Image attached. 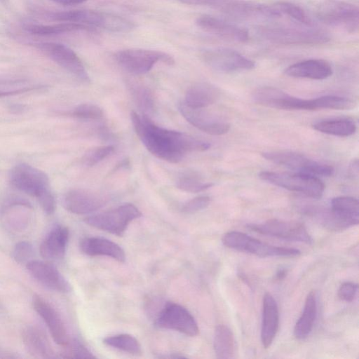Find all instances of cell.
<instances>
[{
    "mask_svg": "<svg viewBox=\"0 0 359 359\" xmlns=\"http://www.w3.org/2000/svg\"><path fill=\"white\" fill-rule=\"evenodd\" d=\"M279 313L276 300L270 293L263 298L261 341L268 348L272 344L278 330Z\"/></svg>",
    "mask_w": 359,
    "mask_h": 359,
    "instance_id": "cell-23",
    "label": "cell"
},
{
    "mask_svg": "<svg viewBox=\"0 0 359 359\" xmlns=\"http://www.w3.org/2000/svg\"><path fill=\"white\" fill-rule=\"evenodd\" d=\"M117 63L133 74H143L149 72L158 62L172 65L175 60L167 53L147 49L128 48L114 54Z\"/></svg>",
    "mask_w": 359,
    "mask_h": 359,
    "instance_id": "cell-5",
    "label": "cell"
},
{
    "mask_svg": "<svg viewBox=\"0 0 359 359\" xmlns=\"http://www.w3.org/2000/svg\"><path fill=\"white\" fill-rule=\"evenodd\" d=\"M109 197L98 191L87 189H72L65 193L62 205L69 212L76 215L93 212L103 207Z\"/></svg>",
    "mask_w": 359,
    "mask_h": 359,
    "instance_id": "cell-17",
    "label": "cell"
},
{
    "mask_svg": "<svg viewBox=\"0 0 359 359\" xmlns=\"http://www.w3.org/2000/svg\"><path fill=\"white\" fill-rule=\"evenodd\" d=\"M32 306L46 324L54 341L60 346H67L70 341L69 336L65 324L55 309L37 294L32 298Z\"/></svg>",
    "mask_w": 359,
    "mask_h": 359,
    "instance_id": "cell-20",
    "label": "cell"
},
{
    "mask_svg": "<svg viewBox=\"0 0 359 359\" xmlns=\"http://www.w3.org/2000/svg\"><path fill=\"white\" fill-rule=\"evenodd\" d=\"M32 209L31 203L25 198L18 196L8 198L1 210L4 225L15 231L23 229L28 224Z\"/></svg>",
    "mask_w": 359,
    "mask_h": 359,
    "instance_id": "cell-22",
    "label": "cell"
},
{
    "mask_svg": "<svg viewBox=\"0 0 359 359\" xmlns=\"http://www.w3.org/2000/svg\"><path fill=\"white\" fill-rule=\"evenodd\" d=\"M317 314V303L314 292L306 297L303 312L295 324L294 334L298 339H305L311 332Z\"/></svg>",
    "mask_w": 359,
    "mask_h": 359,
    "instance_id": "cell-30",
    "label": "cell"
},
{
    "mask_svg": "<svg viewBox=\"0 0 359 359\" xmlns=\"http://www.w3.org/2000/svg\"><path fill=\"white\" fill-rule=\"evenodd\" d=\"M182 4L203 6L217 10L225 14L239 18L263 17L264 8L245 0H177Z\"/></svg>",
    "mask_w": 359,
    "mask_h": 359,
    "instance_id": "cell-18",
    "label": "cell"
},
{
    "mask_svg": "<svg viewBox=\"0 0 359 359\" xmlns=\"http://www.w3.org/2000/svg\"><path fill=\"white\" fill-rule=\"evenodd\" d=\"M262 155L266 160L287 168L296 172L316 177H330L334 172L332 166L318 162L294 151H271L264 152Z\"/></svg>",
    "mask_w": 359,
    "mask_h": 359,
    "instance_id": "cell-9",
    "label": "cell"
},
{
    "mask_svg": "<svg viewBox=\"0 0 359 359\" xmlns=\"http://www.w3.org/2000/svg\"><path fill=\"white\" fill-rule=\"evenodd\" d=\"M22 337L25 348L32 355L41 358L56 357L47 337L38 327H26L22 331Z\"/></svg>",
    "mask_w": 359,
    "mask_h": 359,
    "instance_id": "cell-28",
    "label": "cell"
},
{
    "mask_svg": "<svg viewBox=\"0 0 359 359\" xmlns=\"http://www.w3.org/2000/svg\"><path fill=\"white\" fill-rule=\"evenodd\" d=\"M248 228L261 234L290 241L312 243V238L306 227L297 222L270 219L261 224H252Z\"/></svg>",
    "mask_w": 359,
    "mask_h": 359,
    "instance_id": "cell-14",
    "label": "cell"
},
{
    "mask_svg": "<svg viewBox=\"0 0 359 359\" xmlns=\"http://www.w3.org/2000/svg\"><path fill=\"white\" fill-rule=\"evenodd\" d=\"M29 273L41 284L60 292H69L72 286L68 280L53 264L32 259L26 264Z\"/></svg>",
    "mask_w": 359,
    "mask_h": 359,
    "instance_id": "cell-19",
    "label": "cell"
},
{
    "mask_svg": "<svg viewBox=\"0 0 359 359\" xmlns=\"http://www.w3.org/2000/svg\"><path fill=\"white\" fill-rule=\"evenodd\" d=\"M350 173L352 176L358 177V160L353 161L350 166Z\"/></svg>",
    "mask_w": 359,
    "mask_h": 359,
    "instance_id": "cell-47",
    "label": "cell"
},
{
    "mask_svg": "<svg viewBox=\"0 0 359 359\" xmlns=\"http://www.w3.org/2000/svg\"><path fill=\"white\" fill-rule=\"evenodd\" d=\"M80 249L89 256H107L119 262L126 259L125 252L116 243L104 238L86 237L80 241Z\"/></svg>",
    "mask_w": 359,
    "mask_h": 359,
    "instance_id": "cell-26",
    "label": "cell"
},
{
    "mask_svg": "<svg viewBox=\"0 0 359 359\" xmlns=\"http://www.w3.org/2000/svg\"><path fill=\"white\" fill-rule=\"evenodd\" d=\"M316 15L322 22L344 27L354 32L358 27V6L341 0H324L316 9Z\"/></svg>",
    "mask_w": 359,
    "mask_h": 359,
    "instance_id": "cell-10",
    "label": "cell"
},
{
    "mask_svg": "<svg viewBox=\"0 0 359 359\" xmlns=\"http://www.w3.org/2000/svg\"><path fill=\"white\" fill-rule=\"evenodd\" d=\"M34 255L32 245L26 241L18 243L13 250V257L20 264H27Z\"/></svg>",
    "mask_w": 359,
    "mask_h": 359,
    "instance_id": "cell-41",
    "label": "cell"
},
{
    "mask_svg": "<svg viewBox=\"0 0 359 359\" xmlns=\"http://www.w3.org/2000/svg\"><path fill=\"white\" fill-rule=\"evenodd\" d=\"M178 109L187 122L203 133L222 135L229 130L230 124L226 119L205 108L192 109L182 102Z\"/></svg>",
    "mask_w": 359,
    "mask_h": 359,
    "instance_id": "cell-15",
    "label": "cell"
},
{
    "mask_svg": "<svg viewBox=\"0 0 359 359\" xmlns=\"http://www.w3.org/2000/svg\"><path fill=\"white\" fill-rule=\"evenodd\" d=\"M37 88H39V87H23L22 88H18V89L12 90H6V91L0 90V97L25 93L32 91Z\"/></svg>",
    "mask_w": 359,
    "mask_h": 359,
    "instance_id": "cell-45",
    "label": "cell"
},
{
    "mask_svg": "<svg viewBox=\"0 0 359 359\" xmlns=\"http://www.w3.org/2000/svg\"><path fill=\"white\" fill-rule=\"evenodd\" d=\"M202 58L209 67L221 72L248 70L255 67L254 61L229 48L207 50L203 53Z\"/></svg>",
    "mask_w": 359,
    "mask_h": 359,
    "instance_id": "cell-16",
    "label": "cell"
},
{
    "mask_svg": "<svg viewBox=\"0 0 359 359\" xmlns=\"http://www.w3.org/2000/svg\"><path fill=\"white\" fill-rule=\"evenodd\" d=\"M358 290V285L351 282L344 283L338 290L339 297L346 302L354 299Z\"/></svg>",
    "mask_w": 359,
    "mask_h": 359,
    "instance_id": "cell-44",
    "label": "cell"
},
{
    "mask_svg": "<svg viewBox=\"0 0 359 359\" xmlns=\"http://www.w3.org/2000/svg\"><path fill=\"white\" fill-rule=\"evenodd\" d=\"M70 346L67 353L66 358H95L91 352L84 346L79 341L74 339L69 343Z\"/></svg>",
    "mask_w": 359,
    "mask_h": 359,
    "instance_id": "cell-43",
    "label": "cell"
},
{
    "mask_svg": "<svg viewBox=\"0 0 359 359\" xmlns=\"http://www.w3.org/2000/svg\"><path fill=\"white\" fill-rule=\"evenodd\" d=\"M316 217L323 225L331 230H343L358 225V201L351 196L335 197L331 201L330 209L318 210Z\"/></svg>",
    "mask_w": 359,
    "mask_h": 359,
    "instance_id": "cell-4",
    "label": "cell"
},
{
    "mask_svg": "<svg viewBox=\"0 0 359 359\" xmlns=\"http://www.w3.org/2000/svg\"><path fill=\"white\" fill-rule=\"evenodd\" d=\"M259 177L271 184L315 199L321 198L325 190L323 181L318 177L311 175L262 171Z\"/></svg>",
    "mask_w": 359,
    "mask_h": 359,
    "instance_id": "cell-3",
    "label": "cell"
},
{
    "mask_svg": "<svg viewBox=\"0 0 359 359\" xmlns=\"http://www.w3.org/2000/svg\"><path fill=\"white\" fill-rule=\"evenodd\" d=\"M265 39L285 45L320 44L330 40L327 34L322 31L294 27H268L259 31Z\"/></svg>",
    "mask_w": 359,
    "mask_h": 359,
    "instance_id": "cell-12",
    "label": "cell"
},
{
    "mask_svg": "<svg viewBox=\"0 0 359 359\" xmlns=\"http://www.w3.org/2000/svg\"><path fill=\"white\" fill-rule=\"evenodd\" d=\"M196 23L205 32L224 39L245 42L249 39V33L245 28L212 15H202L196 19Z\"/></svg>",
    "mask_w": 359,
    "mask_h": 359,
    "instance_id": "cell-21",
    "label": "cell"
},
{
    "mask_svg": "<svg viewBox=\"0 0 359 359\" xmlns=\"http://www.w3.org/2000/svg\"><path fill=\"white\" fill-rule=\"evenodd\" d=\"M9 181L13 187L37 201L52 193L46 173L27 163L15 165L10 171Z\"/></svg>",
    "mask_w": 359,
    "mask_h": 359,
    "instance_id": "cell-6",
    "label": "cell"
},
{
    "mask_svg": "<svg viewBox=\"0 0 359 359\" xmlns=\"http://www.w3.org/2000/svg\"><path fill=\"white\" fill-rule=\"evenodd\" d=\"M355 102L346 97L325 95L311 100V110L318 109H351L355 107Z\"/></svg>",
    "mask_w": 359,
    "mask_h": 359,
    "instance_id": "cell-35",
    "label": "cell"
},
{
    "mask_svg": "<svg viewBox=\"0 0 359 359\" xmlns=\"http://www.w3.org/2000/svg\"><path fill=\"white\" fill-rule=\"evenodd\" d=\"M142 216V212L132 203H125L115 208L89 216L85 219L88 225L121 236L128 224Z\"/></svg>",
    "mask_w": 359,
    "mask_h": 359,
    "instance_id": "cell-8",
    "label": "cell"
},
{
    "mask_svg": "<svg viewBox=\"0 0 359 359\" xmlns=\"http://www.w3.org/2000/svg\"><path fill=\"white\" fill-rule=\"evenodd\" d=\"M212 185V183L205 182L202 176L196 171L184 172L176 181V186L178 189L190 193L203 191Z\"/></svg>",
    "mask_w": 359,
    "mask_h": 359,
    "instance_id": "cell-34",
    "label": "cell"
},
{
    "mask_svg": "<svg viewBox=\"0 0 359 359\" xmlns=\"http://www.w3.org/2000/svg\"><path fill=\"white\" fill-rule=\"evenodd\" d=\"M219 97V90L217 87L201 82L187 88L182 102L192 109L206 108L215 103Z\"/></svg>",
    "mask_w": 359,
    "mask_h": 359,
    "instance_id": "cell-27",
    "label": "cell"
},
{
    "mask_svg": "<svg viewBox=\"0 0 359 359\" xmlns=\"http://www.w3.org/2000/svg\"><path fill=\"white\" fill-rule=\"evenodd\" d=\"M0 2L3 4H7L8 2V0H0Z\"/></svg>",
    "mask_w": 359,
    "mask_h": 359,
    "instance_id": "cell-49",
    "label": "cell"
},
{
    "mask_svg": "<svg viewBox=\"0 0 359 359\" xmlns=\"http://www.w3.org/2000/svg\"><path fill=\"white\" fill-rule=\"evenodd\" d=\"M214 350L217 358H231L235 353V339L231 330L226 325H219L214 334Z\"/></svg>",
    "mask_w": 359,
    "mask_h": 359,
    "instance_id": "cell-33",
    "label": "cell"
},
{
    "mask_svg": "<svg viewBox=\"0 0 359 359\" xmlns=\"http://www.w3.org/2000/svg\"><path fill=\"white\" fill-rule=\"evenodd\" d=\"M312 127L323 133L339 137H348L356 131V124L350 118L322 120L313 123Z\"/></svg>",
    "mask_w": 359,
    "mask_h": 359,
    "instance_id": "cell-31",
    "label": "cell"
},
{
    "mask_svg": "<svg viewBox=\"0 0 359 359\" xmlns=\"http://www.w3.org/2000/svg\"><path fill=\"white\" fill-rule=\"evenodd\" d=\"M104 344L130 354L140 355L142 348L139 341L132 335L121 334L108 337L103 339Z\"/></svg>",
    "mask_w": 359,
    "mask_h": 359,
    "instance_id": "cell-36",
    "label": "cell"
},
{
    "mask_svg": "<svg viewBox=\"0 0 359 359\" xmlns=\"http://www.w3.org/2000/svg\"><path fill=\"white\" fill-rule=\"evenodd\" d=\"M210 203L209 196H197L185 203L182 208V211L185 213H194L207 208Z\"/></svg>",
    "mask_w": 359,
    "mask_h": 359,
    "instance_id": "cell-42",
    "label": "cell"
},
{
    "mask_svg": "<svg viewBox=\"0 0 359 359\" xmlns=\"http://www.w3.org/2000/svg\"><path fill=\"white\" fill-rule=\"evenodd\" d=\"M286 274H287L286 269H280L277 271V273L276 274V280H282L286 276Z\"/></svg>",
    "mask_w": 359,
    "mask_h": 359,
    "instance_id": "cell-48",
    "label": "cell"
},
{
    "mask_svg": "<svg viewBox=\"0 0 359 359\" xmlns=\"http://www.w3.org/2000/svg\"><path fill=\"white\" fill-rule=\"evenodd\" d=\"M285 74L295 78L323 80L332 75V69L327 61L311 59L290 65L285 69Z\"/></svg>",
    "mask_w": 359,
    "mask_h": 359,
    "instance_id": "cell-25",
    "label": "cell"
},
{
    "mask_svg": "<svg viewBox=\"0 0 359 359\" xmlns=\"http://www.w3.org/2000/svg\"><path fill=\"white\" fill-rule=\"evenodd\" d=\"M34 46L57 65L84 82H89L88 72L76 53L60 43L41 42Z\"/></svg>",
    "mask_w": 359,
    "mask_h": 359,
    "instance_id": "cell-13",
    "label": "cell"
},
{
    "mask_svg": "<svg viewBox=\"0 0 359 359\" xmlns=\"http://www.w3.org/2000/svg\"><path fill=\"white\" fill-rule=\"evenodd\" d=\"M130 92L137 107L144 114L152 111L154 109V96L153 92L147 86L139 83H133L130 86Z\"/></svg>",
    "mask_w": 359,
    "mask_h": 359,
    "instance_id": "cell-37",
    "label": "cell"
},
{
    "mask_svg": "<svg viewBox=\"0 0 359 359\" xmlns=\"http://www.w3.org/2000/svg\"><path fill=\"white\" fill-rule=\"evenodd\" d=\"M295 97L273 87H262L256 89L252 94L255 102L265 107L291 110Z\"/></svg>",
    "mask_w": 359,
    "mask_h": 359,
    "instance_id": "cell-29",
    "label": "cell"
},
{
    "mask_svg": "<svg viewBox=\"0 0 359 359\" xmlns=\"http://www.w3.org/2000/svg\"><path fill=\"white\" fill-rule=\"evenodd\" d=\"M24 29L31 34L38 36L57 35L79 31H92L90 27L72 22H58L53 25L29 24L25 25Z\"/></svg>",
    "mask_w": 359,
    "mask_h": 359,
    "instance_id": "cell-32",
    "label": "cell"
},
{
    "mask_svg": "<svg viewBox=\"0 0 359 359\" xmlns=\"http://www.w3.org/2000/svg\"><path fill=\"white\" fill-rule=\"evenodd\" d=\"M40 15L51 21L82 24L113 32L127 33L135 27L134 22L125 18L92 10L43 11Z\"/></svg>",
    "mask_w": 359,
    "mask_h": 359,
    "instance_id": "cell-2",
    "label": "cell"
},
{
    "mask_svg": "<svg viewBox=\"0 0 359 359\" xmlns=\"http://www.w3.org/2000/svg\"><path fill=\"white\" fill-rule=\"evenodd\" d=\"M273 6L281 14H286L304 25H310L311 24L310 18L307 16L304 11L294 4L288 1H278L276 2Z\"/></svg>",
    "mask_w": 359,
    "mask_h": 359,
    "instance_id": "cell-40",
    "label": "cell"
},
{
    "mask_svg": "<svg viewBox=\"0 0 359 359\" xmlns=\"http://www.w3.org/2000/svg\"><path fill=\"white\" fill-rule=\"evenodd\" d=\"M68 241V229L62 225L54 226L40 245L41 257L49 260L62 259L66 252Z\"/></svg>",
    "mask_w": 359,
    "mask_h": 359,
    "instance_id": "cell-24",
    "label": "cell"
},
{
    "mask_svg": "<svg viewBox=\"0 0 359 359\" xmlns=\"http://www.w3.org/2000/svg\"><path fill=\"white\" fill-rule=\"evenodd\" d=\"M66 114L82 120H100L103 116L102 109L97 105L90 103L80 104Z\"/></svg>",
    "mask_w": 359,
    "mask_h": 359,
    "instance_id": "cell-38",
    "label": "cell"
},
{
    "mask_svg": "<svg viewBox=\"0 0 359 359\" xmlns=\"http://www.w3.org/2000/svg\"><path fill=\"white\" fill-rule=\"evenodd\" d=\"M52 1L63 6H73L81 4L88 0H51Z\"/></svg>",
    "mask_w": 359,
    "mask_h": 359,
    "instance_id": "cell-46",
    "label": "cell"
},
{
    "mask_svg": "<svg viewBox=\"0 0 359 359\" xmlns=\"http://www.w3.org/2000/svg\"><path fill=\"white\" fill-rule=\"evenodd\" d=\"M154 324L162 329L172 330L190 337L198 335V324L191 313L184 306L167 302L157 314Z\"/></svg>",
    "mask_w": 359,
    "mask_h": 359,
    "instance_id": "cell-11",
    "label": "cell"
},
{
    "mask_svg": "<svg viewBox=\"0 0 359 359\" xmlns=\"http://www.w3.org/2000/svg\"><path fill=\"white\" fill-rule=\"evenodd\" d=\"M130 118L133 128L146 149L156 157L176 163L192 151H203L210 143L187 133L169 130L154 123L147 114L133 111Z\"/></svg>",
    "mask_w": 359,
    "mask_h": 359,
    "instance_id": "cell-1",
    "label": "cell"
},
{
    "mask_svg": "<svg viewBox=\"0 0 359 359\" xmlns=\"http://www.w3.org/2000/svg\"><path fill=\"white\" fill-rule=\"evenodd\" d=\"M114 151L112 145H102L88 150L82 156L81 162L86 167H92L102 161Z\"/></svg>",
    "mask_w": 359,
    "mask_h": 359,
    "instance_id": "cell-39",
    "label": "cell"
},
{
    "mask_svg": "<svg viewBox=\"0 0 359 359\" xmlns=\"http://www.w3.org/2000/svg\"><path fill=\"white\" fill-rule=\"evenodd\" d=\"M222 241L229 248L261 257H294L301 254L297 249L271 245L240 231L226 233L223 235Z\"/></svg>",
    "mask_w": 359,
    "mask_h": 359,
    "instance_id": "cell-7",
    "label": "cell"
}]
</instances>
